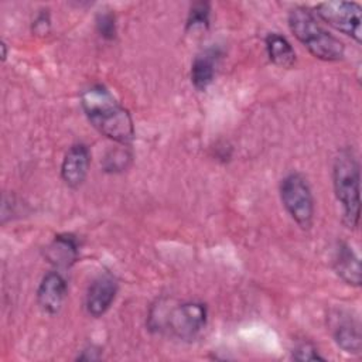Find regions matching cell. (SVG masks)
Segmentation results:
<instances>
[{"mask_svg": "<svg viewBox=\"0 0 362 362\" xmlns=\"http://www.w3.org/2000/svg\"><path fill=\"white\" fill-rule=\"evenodd\" d=\"M68 284L65 277L58 270L48 272L40 281L37 288V304L49 315L57 314L66 297Z\"/></svg>", "mask_w": 362, "mask_h": 362, "instance_id": "9c48e42d", "label": "cell"}, {"mask_svg": "<svg viewBox=\"0 0 362 362\" xmlns=\"http://www.w3.org/2000/svg\"><path fill=\"white\" fill-rule=\"evenodd\" d=\"M280 199L290 218L301 228L310 229L314 221V197L307 180L298 173L287 174L280 182Z\"/></svg>", "mask_w": 362, "mask_h": 362, "instance_id": "5b68a950", "label": "cell"}, {"mask_svg": "<svg viewBox=\"0 0 362 362\" xmlns=\"http://www.w3.org/2000/svg\"><path fill=\"white\" fill-rule=\"evenodd\" d=\"M287 23L294 37L313 57L327 62H335L344 58V42L321 25L317 16L308 7L297 6L291 8L287 16Z\"/></svg>", "mask_w": 362, "mask_h": 362, "instance_id": "7a4b0ae2", "label": "cell"}, {"mask_svg": "<svg viewBox=\"0 0 362 362\" xmlns=\"http://www.w3.org/2000/svg\"><path fill=\"white\" fill-rule=\"evenodd\" d=\"M76 359H79V361H98V359H100V354L93 346H89V348L81 351V355H78Z\"/></svg>", "mask_w": 362, "mask_h": 362, "instance_id": "ffe728a7", "label": "cell"}, {"mask_svg": "<svg viewBox=\"0 0 362 362\" xmlns=\"http://www.w3.org/2000/svg\"><path fill=\"white\" fill-rule=\"evenodd\" d=\"M293 359L296 361H325L318 349L310 342H301L293 349Z\"/></svg>", "mask_w": 362, "mask_h": 362, "instance_id": "ac0fdd59", "label": "cell"}, {"mask_svg": "<svg viewBox=\"0 0 362 362\" xmlns=\"http://www.w3.org/2000/svg\"><path fill=\"white\" fill-rule=\"evenodd\" d=\"M313 13L317 16V18L361 44L362 8L358 3L342 0L322 1L315 6Z\"/></svg>", "mask_w": 362, "mask_h": 362, "instance_id": "8992f818", "label": "cell"}, {"mask_svg": "<svg viewBox=\"0 0 362 362\" xmlns=\"http://www.w3.org/2000/svg\"><path fill=\"white\" fill-rule=\"evenodd\" d=\"M90 164V151L83 143L72 144L61 163V178L69 188H79L86 180Z\"/></svg>", "mask_w": 362, "mask_h": 362, "instance_id": "ba28073f", "label": "cell"}, {"mask_svg": "<svg viewBox=\"0 0 362 362\" xmlns=\"http://www.w3.org/2000/svg\"><path fill=\"white\" fill-rule=\"evenodd\" d=\"M117 290V280L112 274L103 273L98 276L89 284L85 296L86 313L93 318L102 317L115 301Z\"/></svg>", "mask_w": 362, "mask_h": 362, "instance_id": "52a82bcc", "label": "cell"}, {"mask_svg": "<svg viewBox=\"0 0 362 362\" xmlns=\"http://www.w3.org/2000/svg\"><path fill=\"white\" fill-rule=\"evenodd\" d=\"M0 47H1V51H3V52H1V59L4 61V59L7 58V48H6V42H4V41H1V45H0Z\"/></svg>", "mask_w": 362, "mask_h": 362, "instance_id": "44dd1931", "label": "cell"}, {"mask_svg": "<svg viewBox=\"0 0 362 362\" xmlns=\"http://www.w3.org/2000/svg\"><path fill=\"white\" fill-rule=\"evenodd\" d=\"M266 51L269 55V59L280 66V68H291L296 64V51L290 41L279 34V33H270L266 40Z\"/></svg>", "mask_w": 362, "mask_h": 362, "instance_id": "5bb4252c", "label": "cell"}, {"mask_svg": "<svg viewBox=\"0 0 362 362\" xmlns=\"http://www.w3.org/2000/svg\"><path fill=\"white\" fill-rule=\"evenodd\" d=\"M332 269L346 284L359 287L362 281L361 262L352 247L345 242H338L332 253Z\"/></svg>", "mask_w": 362, "mask_h": 362, "instance_id": "8fae6325", "label": "cell"}, {"mask_svg": "<svg viewBox=\"0 0 362 362\" xmlns=\"http://www.w3.org/2000/svg\"><path fill=\"white\" fill-rule=\"evenodd\" d=\"M45 259L54 267L58 269H68L71 267L79 256V246L78 240L71 233H61L57 235L52 242L44 250Z\"/></svg>", "mask_w": 362, "mask_h": 362, "instance_id": "7c38bea8", "label": "cell"}, {"mask_svg": "<svg viewBox=\"0 0 362 362\" xmlns=\"http://www.w3.org/2000/svg\"><path fill=\"white\" fill-rule=\"evenodd\" d=\"M164 317H150V325L165 329L182 341H192L206 325L208 311L205 304L187 301L163 313Z\"/></svg>", "mask_w": 362, "mask_h": 362, "instance_id": "277c9868", "label": "cell"}, {"mask_svg": "<svg viewBox=\"0 0 362 362\" xmlns=\"http://www.w3.org/2000/svg\"><path fill=\"white\" fill-rule=\"evenodd\" d=\"M332 185L338 202L342 206V221L349 229L359 222L361 171L359 161L351 147L341 148L332 163Z\"/></svg>", "mask_w": 362, "mask_h": 362, "instance_id": "3957f363", "label": "cell"}, {"mask_svg": "<svg viewBox=\"0 0 362 362\" xmlns=\"http://www.w3.org/2000/svg\"><path fill=\"white\" fill-rule=\"evenodd\" d=\"M219 55L216 48H208L194 58L191 65V83L197 90L204 92L212 83Z\"/></svg>", "mask_w": 362, "mask_h": 362, "instance_id": "4fadbf2b", "label": "cell"}, {"mask_svg": "<svg viewBox=\"0 0 362 362\" xmlns=\"http://www.w3.org/2000/svg\"><path fill=\"white\" fill-rule=\"evenodd\" d=\"M127 146H122V148H115L109 151L105 157V170L110 173L123 171L129 167L132 161V154L126 148Z\"/></svg>", "mask_w": 362, "mask_h": 362, "instance_id": "2e32d148", "label": "cell"}, {"mask_svg": "<svg viewBox=\"0 0 362 362\" xmlns=\"http://www.w3.org/2000/svg\"><path fill=\"white\" fill-rule=\"evenodd\" d=\"M49 25H51V20H49V14L48 13H40L37 16V18L33 21V31L35 34H47L49 31Z\"/></svg>", "mask_w": 362, "mask_h": 362, "instance_id": "d6986e66", "label": "cell"}, {"mask_svg": "<svg viewBox=\"0 0 362 362\" xmlns=\"http://www.w3.org/2000/svg\"><path fill=\"white\" fill-rule=\"evenodd\" d=\"M331 331L335 344L346 354L358 355L362 348L359 321L349 313L337 311L331 317Z\"/></svg>", "mask_w": 362, "mask_h": 362, "instance_id": "30bf717a", "label": "cell"}, {"mask_svg": "<svg viewBox=\"0 0 362 362\" xmlns=\"http://www.w3.org/2000/svg\"><path fill=\"white\" fill-rule=\"evenodd\" d=\"M81 107L89 123L105 137L120 146L134 139V124L129 110L103 85H92L81 93Z\"/></svg>", "mask_w": 362, "mask_h": 362, "instance_id": "6da1fadb", "label": "cell"}, {"mask_svg": "<svg viewBox=\"0 0 362 362\" xmlns=\"http://www.w3.org/2000/svg\"><path fill=\"white\" fill-rule=\"evenodd\" d=\"M96 28L98 33L106 38V40H113L116 37V18L115 14L110 11H102L96 17Z\"/></svg>", "mask_w": 362, "mask_h": 362, "instance_id": "e0dca14e", "label": "cell"}, {"mask_svg": "<svg viewBox=\"0 0 362 362\" xmlns=\"http://www.w3.org/2000/svg\"><path fill=\"white\" fill-rule=\"evenodd\" d=\"M209 4L205 1L194 3L187 17V30L206 28L209 24Z\"/></svg>", "mask_w": 362, "mask_h": 362, "instance_id": "9a60e30c", "label": "cell"}]
</instances>
